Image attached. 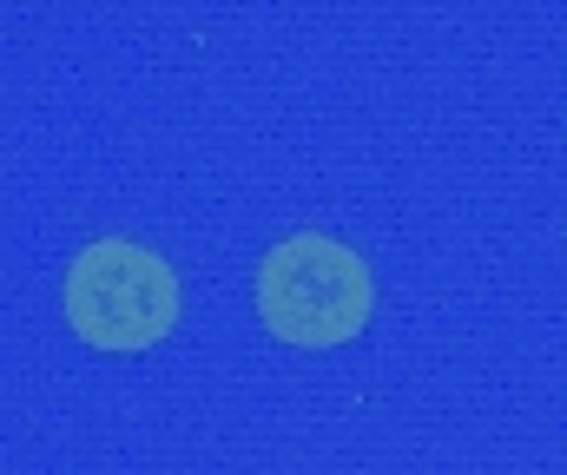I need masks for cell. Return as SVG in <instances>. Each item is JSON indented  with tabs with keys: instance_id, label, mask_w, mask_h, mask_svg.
Listing matches in <instances>:
<instances>
[{
	"instance_id": "6da1fadb",
	"label": "cell",
	"mask_w": 567,
	"mask_h": 475,
	"mask_svg": "<svg viewBox=\"0 0 567 475\" xmlns=\"http://www.w3.org/2000/svg\"><path fill=\"white\" fill-rule=\"evenodd\" d=\"M370 271L350 245L337 238H284L278 251L258 265V317L278 343L297 350H337L370 323Z\"/></svg>"
},
{
	"instance_id": "7a4b0ae2",
	"label": "cell",
	"mask_w": 567,
	"mask_h": 475,
	"mask_svg": "<svg viewBox=\"0 0 567 475\" xmlns=\"http://www.w3.org/2000/svg\"><path fill=\"white\" fill-rule=\"evenodd\" d=\"M66 323L93 350H152L178 323V278L133 238H100L66 271Z\"/></svg>"
}]
</instances>
